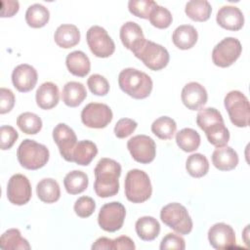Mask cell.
Segmentation results:
<instances>
[{
    "label": "cell",
    "mask_w": 250,
    "mask_h": 250,
    "mask_svg": "<svg viewBox=\"0 0 250 250\" xmlns=\"http://www.w3.org/2000/svg\"><path fill=\"white\" fill-rule=\"evenodd\" d=\"M94 189L98 196L105 198L117 194L119 190V177L121 175L120 164L110 158H101L94 170Z\"/></svg>",
    "instance_id": "cell-1"
},
{
    "label": "cell",
    "mask_w": 250,
    "mask_h": 250,
    "mask_svg": "<svg viewBox=\"0 0 250 250\" xmlns=\"http://www.w3.org/2000/svg\"><path fill=\"white\" fill-rule=\"evenodd\" d=\"M118 84L124 93L137 100L147 98L153 85L151 78L146 73L133 67H127L120 71Z\"/></svg>",
    "instance_id": "cell-2"
},
{
    "label": "cell",
    "mask_w": 250,
    "mask_h": 250,
    "mask_svg": "<svg viewBox=\"0 0 250 250\" xmlns=\"http://www.w3.org/2000/svg\"><path fill=\"white\" fill-rule=\"evenodd\" d=\"M17 157L23 168L37 170L47 164L50 152L46 146L33 140L25 139L18 147Z\"/></svg>",
    "instance_id": "cell-3"
},
{
    "label": "cell",
    "mask_w": 250,
    "mask_h": 250,
    "mask_svg": "<svg viewBox=\"0 0 250 250\" xmlns=\"http://www.w3.org/2000/svg\"><path fill=\"white\" fill-rule=\"evenodd\" d=\"M124 190L126 198L133 203L146 201L152 193L148 175L140 169L130 170L125 177Z\"/></svg>",
    "instance_id": "cell-4"
},
{
    "label": "cell",
    "mask_w": 250,
    "mask_h": 250,
    "mask_svg": "<svg viewBox=\"0 0 250 250\" xmlns=\"http://www.w3.org/2000/svg\"><path fill=\"white\" fill-rule=\"evenodd\" d=\"M160 219L179 234H188L192 229V220L187 208L180 203L173 202L162 207Z\"/></svg>",
    "instance_id": "cell-5"
},
{
    "label": "cell",
    "mask_w": 250,
    "mask_h": 250,
    "mask_svg": "<svg viewBox=\"0 0 250 250\" xmlns=\"http://www.w3.org/2000/svg\"><path fill=\"white\" fill-rule=\"evenodd\" d=\"M224 104L234 126L244 128L249 125L250 105L247 97L242 92L237 90L229 92L225 97Z\"/></svg>",
    "instance_id": "cell-6"
},
{
    "label": "cell",
    "mask_w": 250,
    "mask_h": 250,
    "mask_svg": "<svg viewBox=\"0 0 250 250\" xmlns=\"http://www.w3.org/2000/svg\"><path fill=\"white\" fill-rule=\"evenodd\" d=\"M144 64L151 70H160L169 62V53L162 45L146 40L142 48L134 54Z\"/></svg>",
    "instance_id": "cell-7"
},
{
    "label": "cell",
    "mask_w": 250,
    "mask_h": 250,
    "mask_svg": "<svg viewBox=\"0 0 250 250\" xmlns=\"http://www.w3.org/2000/svg\"><path fill=\"white\" fill-rule=\"evenodd\" d=\"M86 40L91 52L98 58H108L115 51L113 40L100 25H93L87 30Z\"/></svg>",
    "instance_id": "cell-8"
},
{
    "label": "cell",
    "mask_w": 250,
    "mask_h": 250,
    "mask_svg": "<svg viewBox=\"0 0 250 250\" xmlns=\"http://www.w3.org/2000/svg\"><path fill=\"white\" fill-rule=\"evenodd\" d=\"M242 46L238 39L226 37L220 41L212 51V61L220 67L230 66L241 55Z\"/></svg>",
    "instance_id": "cell-9"
},
{
    "label": "cell",
    "mask_w": 250,
    "mask_h": 250,
    "mask_svg": "<svg viewBox=\"0 0 250 250\" xmlns=\"http://www.w3.org/2000/svg\"><path fill=\"white\" fill-rule=\"evenodd\" d=\"M126 216L124 205L118 201H112L102 206L98 223L101 229L108 232H114L121 229Z\"/></svg>",
    "instance_id": "cell-10"
},
{
    "label": "cell",
    "mask_w": 250,
    "mask_h": 250,
    "mask_svg": "<svg viewBox=\"0 0 250 250\" xmlns=\"http://www.w3.org/2000/svg\"><path fill=\"white\" fill-rule=\"evenodd\" d=\"M112 117L113 114L110 107L100 103H90L81 111V121L89 128H104L111 122Z\"/></svg>",
    "instance_id": "cell-11"
},
{
    "label": "cell",
    "mask_w": 250,
    "mask_h": 250,
    "mask_svg": "<svg viewBox=\"0 0 250 250\" xmlns=\"http://www.w3.org/2000/svg\"><path fill=\"white\" fill-rule=\"evenodd\" d=\"M127 147L133 159L142 164L150 163L156 154L153 139L146 135H137L127 142Z\"/></svg>",
    "instance_id": "cell-12"
},
{
    "label": "cell",
    "mask_w": 250,
    "mask_h": 250,
    "mask_svg": "<svg viewBox=\"0 0 250 250\" xmlns=\"http://www.w3.org/2000/svg\"><path fill=\"white\" fill-rule=\"evenodd\" d=\"M31 185L22 174L13 175L7 185V198L15 205H24L31 198Z\"/></svg>",
    "instance_id": "cell-13"
},
{
    "label": "cell",
    "mask_w": 250,
    "mask_h": 250,
    "mask_svg": "<svg viewBox=\"0 0 250 250\" xmlns=\"http://www.w3.org/2000/svg\"><path fill=\"white\" fill-rule=\"evenodd\" d=\"M208 240L210 245L215 249H230L235 246V232L229 225L217 223L209 229Z\"/></svg>",
    "instance_id": "cell-14"
},
{
    "label": "cell",
    "mask_w": 250,
    "mask_h": 250,
    "mask_svg": "<svg viewBox=\"0 0 250 250\" xmlns=\"http://www.w3.org/2000/svg\"><path fill=\"white\" fill-rule=\"evenodd\" d=\"M53 139L63 159L71 162V152L77 143L74 131L66 124L59 123L53 130Z\"/></svg>",
    "instance_id": "cell-15"
},
{
    "label": "cell",
    "mask_w": 250,
    "mask_h": 250,
    "mask_svg": "<svg viewBox=\"0 0 250 250\" xmlns=\"http://www.w3.org/2000/svg\"><path fill=\"white\" fill-rule=\"evenodd\" d=\"M181 99L183 104L190 110L201 109L207 103L206 89L198 82H189L182 90Z\"/></svg>",
    "instance_id": "cell-16"
},
{
    "label": "cell",
    "mask_w": 250,
    "mask_h": 250,
    "mask_svg": "<svg viewBox=\"0 0 250 250\" xmlns=\"http://www.w3.org/2000/svg\"><path fill=\"white\" fill-rule=\"evenodd\" d=\"M38 75L36 69L27 63L16 66L12 72V82L14 87L22 93L32 90L37 83Z\"/></svg>",
    "instance_id": "cell-17"
},
{
    "label": "cell",
    "mask_w": 250,
    "mask_h": 250,
    "mask_svg": "<svg viewBox=\"0 0 250 250\" xmlns=\"http://www.w3.org/2000/svg\"><path fill=\"white\" fill-rule=\"evenodd\" d=\"M216 21L225 29L237 31L241 29L244 24V16L238 7L226 5L219 9L216 16Z\"/></svg>",
    "instance_id": "cell-18"
},
{
    "label": "cell",
    "mask_w": 250,
    "mask_h": 250,
    "mask_svg": "<svg viewBox=\"0 0 250 250\" xmlns=\"http://www.w3.org/2000/svg\"><path fill=\"white\" fill-rule=\"evenodd\" d=\"M122 44L133 54L137 53L146 42L141 26L135 21H127L120 28Z\"/></svg>",
    "instance_id": "cell-19"
},
{
    "label": "cell",
    "mask_w": 250,
    "mask_h": 250,
    "mask_svg": "<svg viewBox=\"0 0 250 250\" xmlns=\"http://www.w3.org/2000/svg\"><path fill=\"white\" fill-rule=\"evenodd\" d=\"M36 104L42 109H51L59 104L60 92L58 86L53 82H44L42 83L35 95Z\"/></svg>",
    "instance_id": "cell-20"
},
{
    "label": "cell",
    "mask_w": 250,
    "mask_h": 250,
    "mask_svg": "<svg viewBox=\"0 0 250 250\" xmlns=\"http://www.w3.org/2000/svg\"><path fill=\"white\" fill-rule=\"evenodd\" d=\"M212 163L221 171H229L237 166L238 155L230 146L217 147L212 153Z\"/></svg>",
    "instance_id": "cell-21"
},
{
    "label": "cell",
    "mask_w": 250,
    "mask_h": 250,
    "mask_svg": "<svg viewBox=\"0 0 250 250\" xmlns=\"http://www.w3.org/2000/svg\"><path fill=\"white\" fill-rule=\"evenodd\" d=\"M54 39L56 44L61 48H72L80 41V31L76 25L64 23L56 29Z\"/></svg>",
    "instance_id": "cell-22"
},
{
    "label": "cell",
    "mask_w": 250,
    "mask_h": 250,
    "mask_svg": "<svg viewBox=\"0 0 250 250\" xmlns=\"http://www.w3.org/2000/svg\"><path fill=\"white\" fill-rule=\"evenodd\" d=\"M98 154V147L95 143L89 140H83L76 143L71 152V162L78 165H89Z\"/></svg>",
    "instance_id": "cell-23"
},
{
    "label": "cell",
    "mask_w": 250,
    "mask_h": 250,
    "mask_svg": "<svg viewBox=\"0 0 250 250\" xmlns=\"http://www.w3.org/2000/svg\"><path fill=\"white\" fill-rule=\"evenodd\" d=\"M197 31L195 27L190 24H182L178 26L172 34V41L174 45L181 50L192 48L197 42Z\"/></svg>",
    "instance_id": "cell-24"
},
{
    "label": "cell",
    "mask_w": 250,
    "mask_h": 250,
    "mask_svg": "<svg viewBox=\"0 0 250 250\" xmlns=\"http://www.w3.org/2000/svg\"><path fill=\"white\" fill-rule=\"evenodd\" d=\"M65 64L68 71L78 77H84L90 72L91 62L82 51H73L66 56Z\"/></svg>",
    "instance_id": "cell-25"
},
{
    "label": "cell",
    "mask_w": 250,
    "mask_h": 250,
    "mask_svg": "<svg viewBox=\"0 0 250 250\" xmlns=\"http://www.w3.org/2000/svg\"><path fill=\"white\" fill-rule=\"evenodd\" d=\"M87 97V91L85 86L76 81L67 82L62 92V100L67 106H78Z\"/></svg>",
    "instance_id": "cell-26"
},
{
    "label": "cell",
    "mask_w": 250,
    "mask_h": 250,
    "mask_svg": "<svg viewBox=\"0 0 250 250\" xmlns=\"http://www.w3.org/2000/svg\"><path fill=\"white\" fill-rule=\"evenodd\" d=\"M135 229L138 236L146 241L155 239L160 232V225L158 221L151 216H145L138 219Z\"/></svg>",
    "instance_id": "cell-27"
},
{
    "label": "cell",
    "mask_w": 250,
    "mask_h": 250,
    "mask_svg": "<svg viewBox=\"0 0 250 250\" xmlns=\"http://www.w3.org/2000/svg\"><path fill=\"white\" fill-rule=\"evenodd\" d=\"M36 193L41 201L45 203H54L60 199L61 188L56 180L45 178L37 184Z\"/></svg>",
    "instance_id": "cell-28"
},
{
    "label": "cell",
    "mask_w": 250,
    "mask_h": 250,
    "mask_svg": "<svg viewBox=\"0 0 250 250\" xmlns=\"http://www.w3.org/2000/svg\"><path fill=\"white\" fill-rule=\"evenodd\" d=\"M0 247L4 250H29L28 241L23 238L18 229L6 230L0 237Z\"/></svg>",
    "instance_id": "cell-29"
},
{
    "label": "cell",
    "mask_w": 250,
    "mask_h": 250,
    "mask_svg": "<svg viewBox=\"0 0 250 250\" xmlns=\"http://www.w3.org/2000/svg\"><path fill=\"white\" fill-rule=\"evenodd\" d=\"M89 184L86 173L80 170H73L67 173L63 179L65 190L69 194H78L83 192Z\"/></svg>",
    "instance_id": "cell-30"
},
{
    "label": "cell",
    "mask_w": 250,
    "mask_h": 250,
    "mask_svg": "<svg viewBox=\"0 0 250 250\" xmlns=\"http://www.w3.org/2000/svg\"><path fill=\"white\" fill-rule=\"evenodd\" d=\"M50 19V12L48 8L42 4L35 3L30 5L25 12L26 23L33 28H40L45 26Z\"/></svg>",
    "instance_id": "cell-31"
},
{
    "label": "cell",
    "mask_w": 250,
    "mask_h": 250,
    "mask_svg": "<svg viewBox=\"0 0 250 250\" xmlns=\"http://www.w3.org/2000/svg\"><path fill=\"white\" fill-rule=\"evenodd\" d=\"M185 12L194 21H205L211 16L212 7L207 0H191L186 4Z\"/></svg>",
    "instance_id": "cell-32"
},
{
    "label": "cell",
    "mask_w": 250,
    "mask_h": 250,
    "mask_svg": "<svg viewBox=\"0 0 250 250\" xmlns=\"http://www.w3.org/2000/svg\"><path fill=\"white\" fill-rule=\"evenodd\" d=\"M176 143L182 150L191 152L198 148L200 145V135L194 129L184 128L176 134Z\"/></svg>",
    "instance_id": "cell-33"
},
{
    "label": "cell",
    "mask_w": 250,
    "mask_h": 250,
    "mask_svg": "<svg viewBox=\"0 0 250 250\" xmlns=\"http://www.w3.org/2000/svg\"><path fill=\"white\" fill-rule=\"evenodd\" d=\"M177 130V124L174 119L168 116H161L155 119L151 124V132L161 140H170Z\"/></svg>",
    "instance_id": "cell-34"
},
{
    "label": "cell",
    "mask_w": 250,
    "mask_h": 250,
    "mask_svg": "<svg viewBox=\"0 0 250 250\" xmlns=\"http://www.w3.org/2000/svg\"><path fill=\"white\" fill-rule=\"evenodd\" d=\"M208 142L216 147L227 146L229 141V132L225 126V122L215 123L204 130Z\"/></svg>",
    "instance_id": "cell-35"
},
{
    "label": "cell",
    "mask_w": 250,
    "mask_h": 250,
    "mask_svg": "<svg viewBox=\"0 0 250 250\" xmlns=\"http://www.w3.org/2000/svg\"><path fill=\"white\" fill-rule=\"evenodd\" d=\"M186 169L191 177L201 178L208 173L209 161L205 155L193 153L187 158Z\"/></svg>",
    "instance_id": "cell-36"
},
{
    "label": "cell",
    "mask_w": 250,
    "mask_h": 250,
    "mask_svg": "<svg viewBox=\"0 0 250 250\" xmlns=\"http://www.w3.org/2000/svg\"><path fill=\"white\" fill-rule=\"evenodd\" d=\"M17 125L23 133L35 135L42 129V120L37 114L27 111L18 116Z\"/></svg>",
    "instance_id": "cell-37"
},
{
    "label": "cell",
    "mask_w": 250,
    "mask_h": 250,
    "mask_svg": "<svg viewBox=\"0 0 250 250\" xmlns=\"http://www.w3.org/2000/svg\"><path fill=\"white\" fill-rule=\"evenodd\" d=\"M148 20L154 27L164 29L170 26L173 21V17L167 8L157 4L150 12Z\"/></svg>",
    "instance_id": "cell-38"
},
{
    "label": "cell",
    "mask_w": 250,
    "mask_h": 250,
    "mask_svg": "<svg viewBox=\"0 0 250 250\" xmlns=\"http://www.w3.org/2000/svg\"><path fill=\"white\" fill-rule=\"evenodd\" d=\"M224 122L221 112L214 107H205L198 111L196 116V123L201 130H205L215 123Z\"/></svg>",
    "instance_id": "cell-39"
},
{
    "label": "cell",
    "mask_w": 250,
    "mask_h": 250,
    "mask_svg": "<svg viewBox=\"0 0 250 250\" xmlns=\"http://www.w3.org/2000/svg\"><path fill=\"white\" fill-rule=\"evenodd\" d=\"M157 5L152 0H130L128 2V9L131 14L142 19H148L150 12Z\"/></svg>",
    "instance_id": "cell-40"
},
{
    "label": "cell",
    "mask_w": 250,
    "mask_h": 250,
    "mask_svg": "<svg viewBox=\"0 0 250 250\" xmlns=\"http://www.w3.org/2000/svg\"><path fill=\"white\" fill-rule=\"evenodd\" d=\"M87 85L90 91L97 96H105L109 91L108 81L101 74H92L87 80Z\"/></svg>",
    "instance_id": "cell-41"
},
{
    "label": "cell",
    "mask_w": 250,
    "mask_h": 250,
    "mask_svg": "<svg viewBox=\"0 0 250 250\" xmlns=\"http://www.w3.org/2000/svg\"><path fill=\"white\" fill-rule=\"evenodd\" d=\"M73 208L78 217L88 218L94 213L96 203L95 200L90 196H81L75 201Z\"/></svg>",
    "instance_id": "cell-42"
},
{
    "label": "cell",
    "mask_w": 250,
    "mask_h": 250,
    "mask_svg": "<svg viewBox=\"0 0 250 250\" xmlns=\"http://www.w3.org/2000/svg\"><path fill=\"white\" fill-rule=\"evenodd\" d=\"M137 125V122L131 118H121L114 126V134L119 139L127 138L136 130Z\"/></svg>",
    "instance_id": "cell-43"
},
{
    "label": "cell",
    "mask_w": 250,
    "mask_h": 250,
    "mask_svg": "<svg viewBox=\"0 0 250 250\" xmlns=\"http://www.w3.org/2000/svg\"><path fill=\"white\" fill-rule=\"evenodd\" d=\"M0 137H1V149L6 150L11 148L15 142L19 138L17 130L9 125H3L0 128Z\"/></svg>",
    "instance_id": "cell-44"
},
{
    "label": "cell",
    "mask_w": 250,
    "mask_h": 250,
    "mask_svg": "<svg viewBox=\"0 0 250 250\" xmlns=\"http://www.w3.org/2000/svg\"><path fill=\"white\" fill-rule=\"evenodd\" d=\"M159 248L161 250H168V249L184 250L186 248V242L182 236L176 233L169 232L162 238Z\"/></svg>",
    "instance_id": "cell-45"
},
{
    "label": "cell",
    "mask_w": 250,
    "mask_h": 250,
    "mask_svg": "<svg viewBox=\"0 0 250 250\" xmlns=\"http://www.w3.org/2000/svg\"><path fill=\"white\" fill-rule=\"evenodd\" d=\"M15 95L10 89H0V113L5 114L11 111L15 105Z\"/></svg>",
    "instance_id": "cell-46"
},
{
    "label": "cell",
    "mask_w": 250,
    "mask_h": 250,
    "mask_svg": "<svg viewBox=\"0 0 250 250\" xmlns=\"http://www.w3.org/2000/svg\"><path fill=\"white\" fill-rule=\"evenodd\" d=\"M136 248L134 241L125 235L113 239V250H134Z\"/></svg>",
    "instance_id": "cell-47"
},
{
    "label": "cell",
    "mask_w": 250,
    "mask_h": 250,
    "mask_svg": "<svg viewBox=\"0 0 250 250\" xmlns=\"http://www.w3.org/2000/svg\"><path fill=\"white\" fill-rule=\"evenodd\" d=\"M20 9V4L18 1L8 0L2 1V10H1V17H13L15 14L18 13Z\"/></svg>",
    "instance_id": "cell-48"
},
{
    "label": "cell",
    "mask_w": 250,
    "mask_h": 250,
    "mask_svg": "<svg viewBox=\"0 0 250 250\" xmlns=\"http://www.w3.org/2000/svg\"><path fill=\"white\" fill-rule=\"evenodd\" d=\"M93 250H113V239H109L107 237H100L95 243L92 245Z\"/></svg>",
    "instance_id": "cell-49"
}]
</instances>
